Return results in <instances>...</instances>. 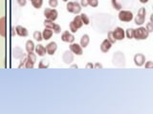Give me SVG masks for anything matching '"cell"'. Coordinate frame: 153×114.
Returning a JSON list of instances; mask_svg holds the SVG:
<instances>
[{
	"label": "cell",
	"instance_id": "836d02e7",
	"mask_svg": "<svg viewBox=\"0 0 153 114\" xmlns=\"http://www.w3.org/2000/svg\"><path fill=\"white\" fill-rule=\"evenodd\" d=\"M26 61H27V57H23V58L21 59V62H20V64H19V66H18V68H21L22 66H24V65H25Z\"/></svg>",
	"mask_w": 153,
	"mask_h": 114
},
{
	"label": "cell",
	"instance_id": "d6986e66",
	"mask_svg": "<svg viewBox=\"0 0 153 114\" xmlns=\"http://www.w3.org/2000/svg\"><path fill=\"white\" fill-rule=\"evenodd\" d=\"M36 54L38 56H44L46 54V49H45V47L39 44V45H37L36 47Z\"/></svg>",
	"mask_w": 153,
	"mask_h": 114
},
{
	"label": "cell",
	"instance_id": "60d3db41",
	"mask_svg": "<svg viewBox=\"0 0 153 114\" xmlns=\"http://www.w3.org/2000/svg\"><path fill=\"white\" fill-rule=\"evenodd\" d=\"M140 2H141V3H147V2H148V0H140Z\"/></svg>",
	"mask_w": 153,
	"mask_h": 114
},
{
	"label": "cell",
	"instance_id": "d6a6232c",
	"mask_svg": "<svg viewBox=\"0 0 153 114\" xmlns=\"http://www.w3.org/2000/svg\"><path fill=\"white\" fill-rule=\"evenodd\" d=\"M57 0H49V5L51 8H56L57 6Z\"/></svg>",
	"mask_w": 153,
	"mask_h": 114
},
{
	"label": "cell",
	"instance_id": "8d00e7d4",
	"mask_svg": "<svg viewBox=\"0 0 153 114\" xmlns=\"http://www.w3.org/2000/svg\"><path fill=\"white\" fill-rule=\"evenodd\" d=\"M80 6H82V7H86V6H88V3H87V0H81L80 1Z\"/></svg>",
	"mask_w": 153,
	"mask_h": 114
},
{
	"label": "cell",
	"instance_id": "9c48e42d",
	"mask_svg": "<svg viewBox=\"0 0 153 114\" xmlns=\"http://www.w3.org/2000/svg\"><path fill=\"white\" fill-rule=\"evenodd\" d=\"M112 35H113L114 39L116 41L117 40H123L124 38V35H126V32H124V31L123 30L122 28L118 27L112 31Z\"/></svg>",
	"mask_w": 153,
	"mask_h": 114
},
{
	"label": "cell",
	"instance_id": "277c9868",
	"mask_svg": "<svg viewBox=\"0 0 153 114\" xmlns=\"http://www.w3.org/2000/svg\"><path fill=\"white\" fill-rule=\"evenodd\" d=\"M67 11H68L69 12L71 13H79L81 12V6H80V4H79L78 2H69V3H67Z\"/></svg>",
	"mask_w": 153,
	"mask_h": 114
},
{
	"label": "cell",
	"instance_id": "83f0119b",
	"mask_svg": "<svg viewBox=\"0 0 153 114\" xmlns=\"http://www.w3.org/2000/svg\"><path fill=\"white\" fill-rule=\"evenodd\" d=\"M111 2H112V6L114 9H116L118 10V11H121V9H122V5L120 4L117 0H111Z\"/></svg>",
	"mask_w": 153,
	"mask_h": 114
},
{
	"label": "cell",
	"instance_id": "ba28073f",
	"mask_svg": "<svg viewBox=\"0 0 153 114\" xmlns=\"http://www.w3.org/2000/svg\"><path fill=\"white\" fill-rule=\"evenodd\" d=\"M44 15H45L46 19L55 21L57 18V12L55 9H45L44 10Z\"/></svg>",
	"mask_w": 153,
	"mask_h": 114
},
{
	"label": "cell",
	"instance_id": "7bdbcfd3",
	"mask_svg": "<svg viewBox=\"0 0 153 114\" xmlns=\"http://www.w3.org/2000/svg\"><path fill=\"white\" fill-rule=\"evenodd\" d=\"M63 1H64V2H67V1H68V0H63Z\"/></svg>",
	"mask_w": 153,
	"mask_h": 114
},
{
	"label": "cell",
	"instance_id": "d4e9b609",
	"mask_svg": "<svg viewBox=\"0 0 153 114\" xmlns=\"http://www.w3.org/2000/svg\"><path fill=\"white\" fill-rule=\"evenodd\" d=\"M79 16H80L81 21H82V23L84 24V25H89V23H90L89 17H88L87 15H86L85 13H81Z\"/></svg>",
	"mask_w": 153,
	"mask_h": 114
},
{
	"label": "cell",
	"instance_id": "8fae6325",
	"mask_svg": "<svg viewBox=\"0 0 153 114\" xmlns=\"http://www.w3.org/2000/svg\"><path fill=\"white\" fill-rule=\"evenodd\" d=\"M146 62V56L142 53H137L134 56V63L138 66H142Z\"/></svg>",
	"mask_w": 153,
	"mask_h": 114
},
{
	"label": "cell",
	"instance_id": "484cf974",
	"mask_svg": "<svg viewBox=\"0 0 153 114\" xmlns=\"http://www.w3.org/2000/svg\"><path fill=\"white\" fill-rule=\"evenodd\" d=\"M44 26H45V28H53V27H54V25H55V23H54V21H52V20H49V19H45V21H44Z\"/></svg>",
	"mask_w": 153,
	"mask_h": 114
},
{
	"label": "cell",
	"instance_id": "2e32d148",
	"mask_svg": "<svg viewBox=\"0 0 153 114\" xmlns=\"http://www.w3.org/2000/svg\"><path fill=\"white\" fill-rule=\"evenodd\" d=\"M16 31L17 33V35L21 36V37H26L28 36L29 32H28V30L26 28H24L22 26H16Z\"/></svg>",
	"mask_w": 153,
	"mask_h": 114
},
{
	"label": "cell",
	"instance_id": "9a60e30c",
	"mask_svg": "<svg viewBox=\"0 0 153 114\" xmlns=\"http://www.w3.org/2000/svg\"><path fill=\"white\" fill-rule=\"evenodd\" d=\"M13 56L16 59H22L23 57H25V54H24L23 50L20 49V48L16 47V48H14V49L13 50Z\"/></svg>",
	"mask_w": 153,
	"mask_h": 114
},
{
	"label": "cell",
	"instance_id": "f1b7e54d",
	"mask_svg": "<svg viewBox=\"0 0 153 114\" xmlns=\"http://www.w3.org/2000/svg\"><path fill=\"white\" fill-rule=\"evenodd\" d=\"M126 36L129 39H132L134 37V28H127L126 30Z\"/></svg>",
	"mask_w": 153,
	"mask_h": 114
},
{
	"label": "cell",
	"instance_id": "d590c367",
	"mask_svg": "<svg viewBox=\"0 0 153 114\" xmlns=\"http://www.w3.org/2000/svg\"><path fill=\"white\" fill-rule=\"evenodd\" d=\"M146 28L148 31V32H151V31H153V30H152V26H151V22L147 24V26H146Z\"/></svg>",
	"mask_w": 153,
	"mask_h": 114
},
{
	"label": "cell",
	"instance_id": "e0dca14e",
	"mask_svg": "<svg viewBox=\"0 0 153 114\" xmlns=\"http://www.w3.org/2000/svg\"><path fill=\"white\" fill-rule=\"evenodd\" d=\"M0 35L3 37L6 35V17L5 16L0 18Z\"/></svg>",
	"mask_w": 153,
	"mask_h": 114
},
{
	"label": "cell",
	"instance_id": "30bf717a",
	"mask_svg": "<svg viewBox=\"0 0 153 114\" xmlns=\"http://www.w3.org/2000/svg\"><path fill=\"white\" fill-rule=\"evenodd\" d=\"M62 60L65 64L69 65L71 64L72 62L74 61V55H73V52L71 50H66L63 52V54H62Z\"/></svg>",
	"mask_w": 153,
	"mask_h": 114
},
{
	"label": "cell",
	"instance_id": "ffe728a7",
	"mask_svg": "<svg viewBox=\"0 0 153 114\" xmlns=\"http://www.w3.org/2000/svg\"><path fill=\"white\" fill-rule=\"evenodd\" d=\"M52 35H53V31L51 30V28H45V30L43 31V32H42V38H43V39L49 40L50 38L52 37Z\"/></svg>",
	"mask_w": 153,
	"mask_h": 114
},
{
	"label": "cell",
	"instance_id": "ab89813d",
	"mask_svg": "<svg viewBox=\"0 0 153 114\" xmlns=\"http://www.w3.org/2000/svg\"><path fill=\"white\" fill-rule=\"evenodd\" d=\"M85 68H86V69H89V68H94V65H93L92 63H88L87 65H86Z\"/></svg>",
	"mask_w": 153,
	"mask_h": 114
},
{
	"label": "cell",
	"instance_id": "f35d334b",
	"mask_svg": "<svg viewBox=\"0 0 153 114\" xmlns=\"http://www.w3.org/2000/svg\"><path fill=\"white\" fill-rule=\"evenodd\" d=\"M94 68H97V69H102V64H100V63H97V64H95L94 65Z\"/></svg>",
	"mask_w": 153,
	"mask_h": 114
},
{
	"label": "cell",
	"instance_id": "44dd1931",
	"mask_svg": "<svg viewBox=\"0 0 153 114\" xmlns=\"http://www.w3.org/2000/svg\"><path fill=\"white\" fill-rule=\"evenodd\" d=\"M89 41H90V38H89V35L87 34H84L82 37H81L80 39V46L82 48H86L89 44Z\"/></svg>",
	"mask_w": 153,
	"mask_h": 114
},
{
	"label": "cell",
	"instance_id": "603a6c76",
	"mask_svg": "<svg viewBox=\"0 0 153 114\" xmlns=\"http://www.w3.org/2000/svg\"><path fill=\"white\" fill-rule=\"evenodd\" d=\"M50 66V62L47 59H42L40 60L39 64H38V68L39 69H47Z\"/></svg>",
	"mask_w": 153,
	"mask_h": 114
},
{
	"label": "cell",
	"instance_id": "ac0fdd59",
	"mask_svg": "<svg viewBox=\"0 0 153 114\" xmlns=\"http://www.w3.org/2000/svg\"><path fill=\"white\" fill-rule=\"evenodd\" d=\"M111 47H112L111 43H110L107 39H105L102 41V45H100V50L102 52H107L110 49H111Z\"/></svg>",
	"mask_w": 153,
	"mask_h": 114
},
{
	"label": "cell",
	"instance_id": "7402d4cb",
	"mask_svg": "<svg viewBox=\"0 0 153 114\" xmlns=\"http://www.w3.org/2000/svg\"><path fill=\"white\" fill-rule=\"evenodd\" d=\"M33 50H35V44L32 40H28L26 42V50L27 52H32Z\"/></svg>",
	"mask_w": 153,
	"mask_h": 114
},
{
	"label": "cell",
	"instance_id": "6da1fadb",
	"mask_svg": "<svg viewBox=\"0 0 153 114\" xmlns=\"http://www.w3.org/2000/svg\"><path fill=\"white\" fill-rule=\"evenodd\" d=\"M112 64L117 68H124L126 66V58L123 52L117 51L115 52L112 58Z\"/></svg>",
	"mask_w": 153,
	"mask_h": 114
},
{
	"label": "cell",
	"instance_id": "8992f818",
	"mask_svg": "<svg viewBox=\"0 0 153 114\" xmlns=\"http://www.w3.org/2000/svg\"><path fill=\"white\" fill-rule=\"evenodd\" d=\"M36 62V55L33 53V52H28L27 55V61L25 64V68L26 69H33V66H35Z\"/></svg>",
	"mask_w": 153,
	"mask_h": 114
},
{
	"label": "cell",
	"instance_id": "4dcf8cb0",
	"mask_svg": "<svg viewBox=\"0 0 153 114\" xmlns=\"http://www.w3.org/2000/svg\"><path fill=\"white\" fill-rule=\"evenodd\" d=\"M87 3L88 5H90L91 7H97L99 5V1L98 0H87Z\"/></svg>",
	"mask_w": 153,
	"mask_h": 114
},
{
	"label": "cell",
	"instance_id": "e575fe53",
	"mask_svg": "<svg viewBox=\"0 0 153 114\" xmlns=\"http://www.w3.org/2000/svg\"><path fill=\"white\" fill-rule=\"evenodd\" d=\"M17 2L19 4V6H25L27 3L26 0H17Z\"/></svg>",
	"mask_w": 153,
	"mask_h": 114
},
{
	"label": "cell",
	"instance_id": "1f68e13d",
	"mask_svg": "<svg viewBox=\"0 0 153 114\" xmlns=\"http://www.w3.org/2000/svg\"><path fill=\"white\" fill-rule=\"evenodd\" d=\"M107 40H108L110 43H111L112 45L116 43V40L114 39V37H113V35H112V31H109V32H108V38H107Z\"/></svg>",
	"mask_w": 153,
	"mask_h": 114
},
{
	"label": "cell",
	"instance_id": "4316f807",
	"mask_svg": "<svg viewBox=\"0 0 153 114\" xmlns=\"http://www.w3.org/2000/svg\"><path fill=\"white\" fill-rule=\"evenodd\" d=\"M33 38L38 41V42H40L43 40V38H42V33L40 31H36L35 32H33Z\"/></svg>",
	"mask_w": 153,
	"mask_h": 114
},
{
	"label": "cell",
	"instance_id": "7a4b0ae2",
	"mask_svg": "<svg viewBox=\"0 0 153 114\" xmlns=\"http://www.w3.org/2000/svg\"><path fill=\"white\" fill-rule=\"evenodd\" d=\"M148 34H149V32L146 30V28L143 27H140L136 28V30H134V37L135 39L137 40H145L148 37Z\"/></svg>",
	"mask_w": 153,
	"mask_h": 114
},
{
	"label": "cell",
	"instance_id": "52a82bcc",
	"mask_svg": "<svg viewBox=\"0 0 153 114\" xmlns=\"http://www.w3.org/2000/svg\"><path fill=\"white\" fill-rule=\"evenodd\" d=\"M133 18V14L129 11H120L119 19L123 22H130Z\"/></svg>",
	"mask_w": 153,
	"mask_h": 114
},
{
	"label": "cell",
	"instance_id": "cb8c5ba5",
	"mask_svg": "<svg viewBox=\"0 0 153 114\" xmlns=\"http://www.w3.org/2000/svg\"><path fill=\"white\" fill-rule=\"evenodd\" d=\"M31 2H32V5L33 6V8L40 9L43 4V0H31Z\"/></svg>",
	"mask_w": 153,
	"mask_h": 114
},
{
	"label": "cell",
	"instance_id": "b9f144b4",
	"mask_svg": "<svg viewBox=\"0 0 153 114\" xmlns=\"http://www.w3.org/2000/svg\"><path fill=\"white\" fill-rule=\"evenodd\" d=\"M71 68H76V69H78V65H72Z\"/></svg>",
	"mask_w": 153,
	"mask_h": 114
},
{
	"label": "cell",
	"instance_id": "f546056e",
	"mask_svg": "<svg viewBox=\"0 0 153 114\" xmlns=\"http://www.w3.org/2000/svg\"><path fill=\"white\" fill-rule=\"evenodd\" d=\"M52 31H53V32H55V33H59L61 31L60 26L57 25V24H55L54 27H53V28H52Z\"/></svg>",
	"mask_w": 153,
	"mask_h": 114
},
{
	"label": "cell",
	"instance_id": "4fadbf2b",
	"mask_svg": "<svg viewBox=\"0 0 153 114\" xmlns=\"http://www.w3.org/2000/svg\"><path fill=\"white\" fill-rule=\"evenodd\" d=\"M70 50L76 55H82V53H83L81 47L78 44H76V43H72L70 45Z\"/></svg>",
	"mask_w": 153,
	"mask_h": 114
},
{
	"label": "cell",
	"instance_id": "3957f363",
	"mask_svg": "<svg viewBox=\"0 0 153 114\" xmlns=\"http://www.w3.org/2000/svg\"><path fill=\"white\" fill-rule=\"evenodd\" d=\"M69 26H70V30H71L72 32H76V31H78L79 28H81L83 26V23H82V21H81L80 16L76 15L74 18V20L70 23Z\"/></svg>",
	"mask_w": 153,
	"mask_h": 114
},
{
	"label": "cell",
	"instance_id": "74e56055",
	"mask_svg": "<svg viewBox=\"0 0 153 114\" xmlns=\"http://www.w3.org/2000/svg\"><path fill=\"white\" fill-rule=\"evenodd\" d=\"M152 66H153L152 62L149 61V62H147V63L146 64V69H151V68H152Z\"/></svg>",
	"mask_w": 153,
	"mask_h": 114
},
{
	"label": "cell",
	"instance_id": "7c38bea8",
	"mask_svg": "<svg viewBox=\"0 0 153 114\" xmlns=\"http://www.w3.org/2000/svg\"><path fill=\"white\" fill-rule=\"evenodd\" d=\"M61 40L67 43H73L75 41V37L71 32H69L68 31H65L61 35Z\"/></svg>",
	"mask_w": 153,
	"mask_h": 114
},
{
	"label": "cell",
	"instance_id": "5b68a950",
	"mask_svg": "<svg viewBox=\"0 0 153 114\" xmlns=\"http://www.w3.org/2000/svg\"><path fill=\"white\" fill-rule=\"evenodd\" d=\"M146 8H141L139 10L138 14L135 18V23L137 25L141 26L143 25V23L146 21Z\"/></svg>",
	"mask_w": 153,
	"mask_h": 114
},
{
	"label": "cell",
	"instance_id": "5bb4252c",
	"mask_svg": "<svg viewBox=\"0 0 153 114\" xmlns=\"http://www.w3.org/2000/svg\"><path fill=\"white\" fill-rule=\"evenodd\" d=\"M45 49H46V51H47L48 54L53 55L56 52V49H57V45H56V42H51V43H49V44L46 46Z\"/></svg>",
	"mask_w": 153,
	"mask_h": 114
}]
</instances>
